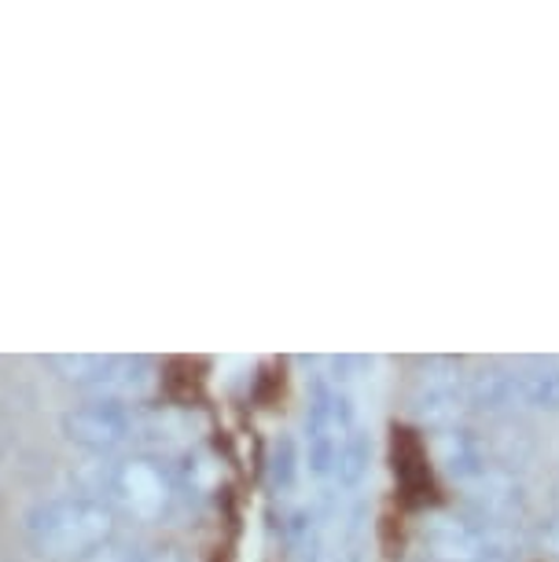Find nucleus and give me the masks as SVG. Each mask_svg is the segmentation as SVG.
<instances>
[{"label": "nucleus", "instance_id": "2", "mask_svg": "<svg viewBox=\"0 0 559 562\" xmlns=\"http://www.w3.org/2000/svg\"><path fill=\"white\" fill-rule=\"evenodd\" d=\"M119 515L86 493L41 501L26 512V540L41 559L86 562L114 540Z\"/></svg>", "mask_w": 559, "mask_h": 562}, {"label": "nucleus", "instance_id": "1", "mask_svg": "<svg viewBox=\"0 0 559 562\" xmlns=\"http://www.w3.org/2000/svg\"><path fill=\"white\" fill-rule=\"evenodd\" d=\"M86 496L108 504L114 515L155 526L174 518L177 504H181V482H177V474L163 460L144 452H130V456L92 463Z\"/></svg>", "mask_w": 559, "mask_h": 562}, {"label": "nucleus", "instance_id": "4", "mask_svg": "<svg viewBox=\"0 0 559 562\" xmlns=\"http://www.w3.org/2000/svg\"><path fill=\"white\" fill-rule=\"evenodd\" d=\"M86 562H192L181 548L174 544H155V548H133V544H103L97 555Z\"/></svg>", "mask_w": 559, "mask_h": 562}, {"label": "nucleus", "instance_id": "3", "mask_svg": "<svg viewBox=\"0 0 559 562\" xmlns=\"http://www.w3.org/2000/svg\"><path fill=\"white\" fill-rule=\"evenodd\" d=\"M170 412L122 401H86L63 416V434L70 445L92 452L97 460L130 456L133 445H155L170 438Z\"/></svg>", "mask_w": 559, "mask_h": 562}]
</instances>
